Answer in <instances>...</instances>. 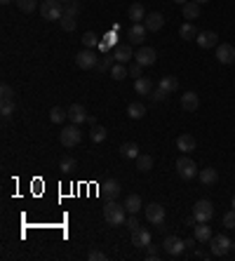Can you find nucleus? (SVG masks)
<instances>
[{"label": "nucleus", "instance_id": "48", "mask_svg": "<svg viewBox=\"0 0 235 261\" xmlns=\"http://www.w3.org/2000/svg\"><path fill=\"white\" fill-rule=\"evenodd\" d=\"M162 99H167V92H162L160 87L153 92V101H162Z\"/></svg>", "mask_w": 235, "mask_h": 261}, {"label": "nucleus", "instance_id": "55", "mask_svg": "<svg viewBox=\"0 0 235 261\" xmlns=\"http://www.w3.org/2000/svg\"><path fill=\"white\" fill-rule=\"evenodd\" d=\"M61 2H68V0H61Z\"/></svg>", "mask_w": 235, "mask_h": 261}, {"label": "nucleus", "instance_id": "7", "mask_svg": "<svg viewBox=\"0 0 235 261\" xmlns=\"http://www.w3.org/2000/svg\"><path fill=\"white\" fill-rule=\"evenodd\" d=\"M193 217H195V221H212L214 217V205L209 203V200H198L195 205H193Z\"/></svg>", "mask_w": 235, "mask_h": 261}, {"label": "nucleus", "instance_id": "19", "mask_svg": "<svg viewBox=\"0 0 235 261\" xmlns=\"http://www.w3.org/2000/svg\"><path fill=\"white\" fill-rule=\"evenodd\" d=\"M193 238L198 240V242H209L212 240V229L205 224V221H198V226H193Z\"/></svg>", "mask_w": 235, "mask_h": 261}, {"label": "nucleus", "instance_id": "22", "mask_svg": "<svg viewBox=\"0 0 235 261\" xmlns=\"http://www.w3.org/2000/svg\"><path fill=\"white\" fill-rule=\"evenodd\" d=\"M116 66V57H113V52H106L104 57H99V64H96V73H108L111 68Z\"/></svg>", "mask_w": 235, "mask_h": 261}, {"label": "nucleus", "instance_id": "18", "mask_svg": "<svg viewBox=\"0 0 235 261\" xmlns=\"http://www.w3.org/2000/svg\"><path fill=\"white\" fill-rule=\"evenodd\" d=\"M101 193L106 196V200H116V198L120 196V181H116V179L104 181V184H101Z\"/></svg>", "mask_w": 235, "mask_h": 261}, {"label": "nucleus", "instance_id": "41", "mask_svg": "<svg viewBox=\"0 0 235 261\" xmlns=\"http://www.w3.org/2000/svg\"><path fill=\"white\" fill-rule=\"evenodd\" d=\"M14 2H17V7L22 12H26V14L35 10V0H14Z\"/></svg>", "mask_w": 235, "mask_h": 261}, {"label": "nucleus", "instance_id": "27", "mask_svg": "<svg viewBox=\"0 0 235 261\" xmlns=\"http://www.w3.org/2000/svg\"><path fill=\"white\" fill-rule=\"evenodd\" d=\"M125 209H127L129 214H139L141 209H144V203H141V198L137 196V193L127 196V200H125Z\"/></svg>", "mask_w": 235, "mask_h": 261}, {"label": "nucleus", "instance_id": "5", "mask_svg": "<svg viewBox=\"0 0 235 261\" xmlns=\"http://www.w3.org/2000/svg\"><path fill=\"white\" fill-rule=\"evenodd\" d=\"M176 172H179V176H181V179H186V181H191V179H195V176L200 174V170H198V165L193 163L191 158H186V155H181V158L176 160Z\"/></svg>", "mask_w": 235, "mask_h": 261}, {"label": "nucleus", "instance_id": "46", "mask_svg": "<svg viewBox=\"0 0 235 261\" xmlns=\"http://www.w3.org/2000/svg\"><path fill=\"white\" fill-rule=\"evenodd\" d=\"M146 259H160V254H158V250L153 247V245H146Z\"/></svg>", "mask_w": 235, "mask_h": 261}, {"label": "nucleus", "instance_id": "50", "mask_svg": "<svg viewBox=\"0 0 235 261\" xmlns=\"http://www.w3.org/2000/svg\"><path fill=\"white\" fill-rule=\"evenodd\" d=\"M172 2H176V5H183V2H188V0H172Z\"/></svg>", "mask_w": 235, "mask_h": 261}, {"label": "nucleus", "instance_id": "23", "mask_svg": "<svg viewBox=\"0 0 235 261\" xmlns=\"http://www.w3.org/2000/svg\"><path fill=\"white\" fill-rule=\"evenodd\" d=\"M181 12H183V19H198V17H200V2H195V0L183 2Z\"/></svg>", "mask_w": 235, "mask_h": 261}, {"label": "nucleus", "instance_id": "16", "mask_svg": "<svg viewBox=\"0 0 235 261\" xmlns=\"http://www.w3.org/2000/svg\"><path fill=\"white\" fill-rule=\"evenodd\" d=\"M87 111H85V106L83 104H73L71 109H68V120L73 122V125H83V122H87Z\"/></svg>", "mask_w": 235, "mask_h": 261}, {"label": "nucleus", "instance_id": "13", "mask_svg": "<svg viewBox=\"0 0 235 261\" xmlns=\"http://www.w3.org/2000/svg\"><path fill=\"white\" fill-rule=\"evenodd\" d=\"M144 26H146L150 33H158L162 26H165V17H162L160 12H148L146 19H144Z\"/></svg>", "mask_w": 235, "mask_h": 261}, {"label": "nucleus", "instance_id": "12", "mask_svg": "<svg viewBox=\"0 0 235 261\" xmlns=\"http://www.w3.org/2000/svg\"><path fill=\"white\" fill-rule=\"evenodd\" d=\"M216 59H219V64H233L235 61V47L228 43H221L216 45Z\"/></svg>", "mask_w": 235, "mask_h": 261}, {"label": "nucleus", "instance_id": "43", "mask_svg": "<svg viewBox=\"0 0 235 261\" xmlns=\"http://www.w3.org/2000/svg\"><path fill=\"white\" fill-rule=\"evenodd\" d=\"M0 113H2V118H10L14 113V101H2L0 104Z\"/></svg>", "mask_w": 235, "mask_h": 261}, {"label": "nucleus", "instance_id": "33", "mask_svg": "<svg viewBox=\"0 0 235 261\" xmlns=\"http://www.w3.org/2000/svg\"><path fill=\"white\" fill-rule=\"evenodd\" d=\"M108 73H111V78H113V80H125V78L129 76L127 64H118V61H116V66H113Z\"/></svg>", "mask_w": 235, "mask_h": 261}, {"label": "nucleus", "instance_id": "52", "mask_svg": "<svg viewBox=\"0 0 235 261\" xmlns=\"http://www.w3.org/2000/svg\"><path fill=\"white\" fill-rule=\"evenodd\" d=\"M0 2H2V5H7V2H12V0H0Z\"/></svg>", "mask_w": 235, "mask_h": 261}, {"label": "nucleus", "instance_id": "30", "mask_svg": "<svg viewBox=\"0 0 235 261\" xmlns=\"http://www.w3.org/2000/svg\"><path fill=\"white\" fill-rule=\"evenodd\" d=\"M127 116L132 120H141L144 116H146V106H144L141 101H132V104L127 106Z\"/></svg>", "mask_w": 235, "mask_h": 261}, {"label": "nucleus", "instance_id": "49", "mask_svg": "<svg viewBox=\"0 0 235 261\" xmlns=\"http://www.w3.org/2000/svg\"><path fill=\"white\" fill-rule=\"evenodd\" d=\"M209 254H212V252H209ZM209 254L203 250H195V257H198V259H209Z\"/></svg>", "mask_w": 235, "mask_h": 261}, {"label": "nucleus", "instance_id": "36", "mask_svg": "<svg viewBox=\"0 0 235 261\" xmlns=\"http://www.w3.org/2000/svg\"><path fill=\"white\" fill-rule=\"evenodd\" d=\"M59 170H61V172H73L75 170V158H71V155H64V158H61V160H59Z\"/></svg>", "mask_w": 235, "mask_h": 261}, {"label": "nucleus", "instance_id": "17", "mask_svg": "<svg viewBox=\"0 0 235 261\" xmlns=\"http://www.w3.org/2000/svg\"><path fill=\"white\" fill-rule=\"evenodd\" d=\"M198 106H200V97H198L195 92H183L181 94V109L193 113V111H198Z\"/></svg>", "mask_w": 235, "mask_h": 261}, {"label": "nucleus", "instance_id": "14", "mask_svg": "<svg viewBox=\"0 0 235 261\" xmlns=\"http://www.w3.org/2000/svg\"><path fill=\"white\" fill-rule=\"evenodd\" d=\"M111 52H113V57H116V61H118V64H127L129 59L134 57V52H132V47H129V43H127V45H125V43H118L116 47L111 50Z\"/></svg>", "mask_w": 235, "mask_h": 261}, {"label": "nucleus", "instance_id": "31", "mask_svg": "<svg viewBox=\"0 0 235 261\" xmlns=\"http://www.w3.org/2000/svg\"><path fill=\"white\" fill-rule=\"evenodd\" d=\"M120 155H122L125 160H127V158H132V160H134V158L139 155V146H137V144H134V142L122 144V146H120Z\"/></svg>", "mask_w": 235, "mask_h": 261}, {"label": "nucleus", "instance_id": "28", "mask_svg": "<svg viewBox=\"0 0 235 261\" xmlns=\"http://www.w3.org/2000/svg\"><path fill=\"white\" fill-rule=\"evenodd\" d=\"M134 163H137V170H139V172H150V170H153V158H150L148 153H139V155L134 158Z\"/></svg>", "mask_w": 235, "mask_h": 261}, {"label": "nucleus", "instance_id": "21", "mask_svg": "<svg viewBox=\"0 0 235 261\" xmlns=\"http://www.w3.org/2000/svg\"><path fill=\"white\" fill-rule=\"evenodd\" d=\"M127 17L132 19V24H141L146 19V10H144V5L141 2H132L127 10Z\"/></svg>", "mask_w": 235, "mask_h": 261}, {"label": "nucleus", "instance_id": "38", "mask_svg": "<svg viewBox=\"0 0 235 261\" xmlns=\"http://www.w3.org/2000/svg\"><path fill=\"white\" fill-rule=\"evenodd\" d=\"M59 24H61V29L64 31H75V17H71V14H64L61 19H59Z\"/></svg>", "mask_w": 235, "mask_h": 261}, {"label": "nucleus", "instance_id": "6", "mask_svg": "<svg viewBox=\"0 0 235 261\" xmlns=\"http://www.w3.org/2000/svg\"><path fill=\"white\" fill-rule=\"evenodd\" d=\"M209 252H212V257H226L231 252V238L228 235H212Z\"/></svg>", "mask_w": 235, "mask_h": 261}, {"label": "nucleus", "instance_id": "39", "mask_svg": "<svg viewBox=\"0 0 235 261\" xmlns=\"http://www.w3.org/2000/svg\"><path fill=\"white\" fill-rule=\"evenodd\" d=\"M83 45H85L87 50H92V47H96V45H99V38H96V33L87 31L85 35H83Z\"/></svg>", "mask_w": 235, "mask_h": 261}, {"label": "nucleus", "instance_id": "2", "mask_svg": "<svg viewBox=\"0 0 235 261\" xmlns=\"http://www.w3.org/2000/svg\"><path fill=\"white\" fill-rule=\"evenodd\" d=\"M40 14L47 22H54V19H61L64 17V2L61 0H43L40 2Z\"/></svg>", "mask_w": 235, "mask_h": 261}, {"label": "nucleus", "instance_id": "9", "mask_svg": "<svg viewBox=\"0 0 235 261\" xmlns=\"http://www.w3.org/2000/svg\"><path fill=\"white\" fill-rule=\"evenodd\" d=\"M75 64H78V68H83V71H92V68H96V64H99V57L92 52V50H83V52H78L75 55Z\"/></svg>", "mask_w": 235, "mask_h": 261}, {"label": "nucleus", "instance_id": "24", "mask_svg": "<svg viewBox=\"0 0 235 261\" xmlns=\"http://www.w3.org/2000/svg\"><path fill=\"white\" fill-rule=\"evenodd\" d=\"M158 87H160L162 92L172 94V92H176V89H179V78H176V76H162L160 85H158Z\"/></svg>", "mask_w": 235, "mask_h": 261}, {"label": "nucleus", "instance_id": "37", "mask_svg": "<svg viewBox=\"0 0 235 261\" xmlns=\"http://www.w3.org/2000/svg\"><path fill=\"white\" fill-rule=\"evenodd\" d=\"M0 101H14V89L7 83L0 85Z\"/></svg>", "mask_w": 235, "mask_h": 261}, {"label": "nucleus", "instance_id": "20", "mask_svg": "<svg viewBox=\"0 0 235 261\" xmlns=\"http://www.w3.org/2000/svg\"><path fill=\"white\" fill-rule=\"evenodd\" d=\"M132 245L134 247H146V245H150V233L146 229H137V231H132Z\"/></svg>", "mask_w": 235, "mask_h": 261}, {"label": "nucleus", "instance_id": "45", "mask_svg": "<svg viewBox=\"0 0 235 261\" xmlns=\"http://www.w3.org/2000/svg\"><path fill=\"white\" fill-rule=\"evenodd\" d=\"M224 226L226 229H235V209H231V212L224 214Z\"/></svg>", "mask_w": 235, "mask_h": 261}, {"label": "nucleus", "instance_id": "34", "mask_svg": "<svg viewBox=\"0 0 235 261\" xmlns=\"http://www.w3.org/2000/svg\"><path fill=\"white\" fill-rule=\"evenodd\" d=\"M106 127H101V125H92V130H89V139L94 144H101L104 139H106Z\"/></svg>", "mask_w": 235, "mask_h": 261}, {"label": "nucleus", "instance_id": "42", "mask_svg": "<svg viewBox=\"0 0 235 261\" xmlns=\"http://www.w3.org/2000/svg\"><path fill=\"white\" fill-rule=\"evenodd\" d=\"M127 71H129V76L134 78V80L144 76V66H141V64H137V61H134V64H129V66H127Z\"/></svg>", "mask_w": 235, "mask_h": 261}, {"label": "nucleus", "instance_id": "25", "mask_svg": "<svg viewBox=\"0 0 235 261\" xmlns=\"http://www.w3.org/2000/svg\"><path fill=\"white\" fill-rule=\"evenodd\" d=\"M176 148L181 153L195 151V137H193V134H181V137L176 139Z\"/></svg>", "mask_w": 235, "mask_h": 261}, {"label": "nucleus", "instance_id": "3", "mask_svg": "<svg viewBox=\"0 0 235 261\" xmlns=\"http://www.w3.org/2000/svg\"><path fill=\"white\" fill-rule=\"evenodd\" d=\"M59 142H61V146H66V148H73V146H78V144L83 142V132H80V127L78 125H66L64 130L59 132Z\"/></svg>", "mask_w": 235, "mask_h": 261}, {"label": "nucleus", "instance_id": "44", "mask_svg": "<svg viewBox=\"0 0 235 261\" xmlns=\"http://www.w3.org/2000/svg\"><path fill=\"white\" fill-rule=\"evenodd\" d=\"M87 259H89V261H106L108 257H106V254H104L101 250H89V254H87Z\"/></svg>", "mask_w": 235, "mask_h": 261}, {"label": "nucleus", "instance_id": "10", "mask_svg": "<svg viewBox=\"0 0 235 261\" xmlns=\"http://www.w3.org/2000/svg\"><path fill=\"white\" fill-rule=\"evenodd\" d=\"M134 61L141 66H153L158 61V52H155L153 47H148V45H141L139 50L134 52Z\"/></svg>", "mask_w": 235, "mask_h": 261}, {"label": "nucleus", "instance_id": "15", "mask_svg": "<svg viewBox=\"0 0 235 261\" xmlns=\"http://www.w3.org/2000/svg\"><path fill=\"white\" fill-rule=\"evenodd\" d=\"M195 43L200 45L203 50H212V47H216V45H219V35H216L214 31H203V33H198Z\"/></svg>", "mask_w": 235, "mask_h": 261}, {"label": "nucleus", "instance_id": "4", "mask_svg": "<svg viewBox=\"0 0 235 261\" xmlns=\"http://www.w3.org/2000/svg\"><path fill=\"white\" fill-rule=\"evenodd\" d=\"M146 219H148L158 231H162L165 229V207H162L160 203H150V205H146Z\"/></svg>", "mask_w": 235, "mask_h": 261}, {"label": "nucleus", "instance_id": "29", "mask_svg": "<svg viewBox=\"0 0 235 261\" xmlns=\"http://www.w3.org/2000/svg\"><path fill=\"white\" fill-rule=\"evenodd\" d=\"M134 89H137V94H153V83H150V78H137L134 80Z\"/></svg>", "mask_w": 235, "mask_h": 261}, {"label": "nucleus", "instance_id": "40", "mask_svg": "<svg viewBox=\"0 0 235 261\" xmlns=\"http://www.w3.org/2000/svg\"><path fill=\"white\" fill-rule=\"evenodd\" d=\"M64 14L78 17V14H80V5H78L75 0H68V2H64Z\"/></svg>", "mask_w": 235, "mask_h": 261}, {"label": "nucleus", "instance_id": "32", "mask_svg": "<svg viewBox=\"0 0 235 261\" xmlns=\"http://www.w3.org/2000/svg\"><path fill=\"white\" fill-rule=\"evenodd\" d=\"M179 35H181L183 40H195V38H198V29H195L191 22H188V24H181V29H179Z\"/></svg>", "mask_w": 235, "mask_h": 261}, {"label": "nucleus", "instance_id": "26", "mask_svg": "<svg viewBox=\"0 0 235 261\" xmlns=\"http://www.w3.org/2000/svg\"><path fill=\"white\" fill-rule=\"evenodd\" d=\"M200 181H203L205 186H214L216 181H219V172L214 170V167H205V170H200Z\"/></svg>", "mask_w": 235, "mask_h": 261}, {"label": "nucleus", "instance_id": "35", "mask_svg": "<svg viewBox=\"0 0 235 261\" xmlns=\"http://www.w3.org/2000/svg\"><path fill=\"white\" fill-rule=\"evenodd\" d=\"M66 118H68V111H64L61 106H54V109L50 111V120H52L54 125H61Z\"/></svg>", "mask_w": 235, "mask_h": 261}, {"label": "nucleus", "instance_id": "51", "mask_svg": "<svg viewBox=\"0 0 235 261\" xmlns=\"http://www.w3.org/2000/svg\"><path fill=\"white\" fill-rule=\"evenodd\" d=\"M195 2H200V5H205V2H209V0H195Z\"/></svg>", "mask_w": 235, "mask_h": 261}, {"label": "nucleus", "instance_id": "8", "mask_svg": "<svg viewBox=\"0 0 235 261\" xmlns=\"http://www.w3.org/2000/svg\"><path fill=\"white\" fill-rule=\"evenodd\" d=\"M162 250H165V254H170V257H179V254H183V250H188V247H186V240L176 238V235H167L165 242H162Z\"/></svg>", "mask_w": 235, "mask_h": 261}, {"label": "nucleus", "instance_id": "11", "mask_svg": "<svg viewBox=\"0 0 235 261\" xmlns=\"http://www.w3.org/2000/svg\"><path fill=\"white\" fill-rule=\"evenodd\" d=\"M146 26L144 24H132L129 26V31H127V43L129 45H141L144 40H146Z\"/></svg>", "mask_w": 235, "mask_h": 261}, {"label": "nucleus", "instance_id": "53", "mask_svg": "<svg viewBox=\"0 0 235 261\" xmlns=\"http://www.w3.org/2000/svg\"><path fill=\"white\" fill-rule=\"evenodd\" d=\"M231 250H233V252H235V242H231Z\"/></svg>", "mask_w": 235, "mask_h": 261}, {"label": "nucleus", "instance_id": "1", "mask_svg": "<svg viewBox=\"0 0 235 261\" xmlns=\"http://www.w3.org/2000/svg\"><path fill=\"white\" fill-rule=\"evenodd\" d=\"M104 219L108 221V226H122L127 221V209L125 205H118L116 200H108L104 207Z\"/></svg>", "mask_w": 235, "mask_h": 261}, {"label": "nucleus", "instance_id": "54", "mask_svg": "<svg viewBox=\"0 0 235 261\" xmlns=\"http://www.w3.org/2000/svg\"><path fill=\"white\" fill-rule=\"evenodd\" d=\"M233 209H235V196H233Z\"/></svg>", "mask_w": 235, "mask_h": 261}, {"label": "nucleus", "instance_id": "47", "mask_svg": "<svg viewBox=\"0 0 235 261\" xmlns=\"http://www.w3.org/2000/svg\"><path fill=\"white\" fill-rule=\"evenodd\" d=\"M125 224H127V229H129V231H137V229H139V219L134 217V214H132V217H129Z\"/></svg>", "mask_w": 235, "mask_h": 261}]
</instances>
